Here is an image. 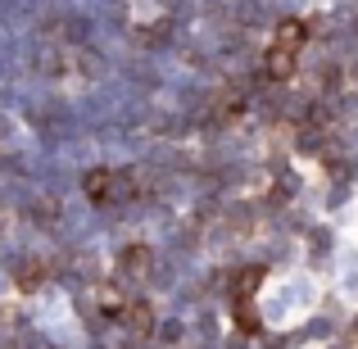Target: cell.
Segmentation results:
<instances>
[{"label":"cell","mask_w":358,"mask_h":349,"mask_svg":"<svg viewBox=\"0 0 358 349\" xmlns=\"http://www.w3.org/2000/svg\"><path fill=\"white\" fill-rule=\"evenodd\" d=\"M304 41H308V27L299 23V18H286V23L277 27V45H286V50H299Z\"/></svg>","instance_id":"1"},{"label":"cell","mask_w":358,"mask_h":349,"mask_svg":"<svg viewBox=\"0 0 358 349\" xmlns=\"http://www.w3.org/2000/svg\"><path fill=\"white\" fill-rule=\"evenodd\" d=\"M268 73L272 78H290V73H295V50H286V45L268 50Z\"/></svg>","instance_id":"2"},{"label":"cell","mask_w":358,"mask_h":349,"mask_svg":"<svg viewBox=\"0 0 358 349\" xmlns=\"http://www.w3.org/2000/svg\"><path fill=\"white\" fill-rule=\"evenodd\" d=\"M145 259H150V254L141 250V245H136V250H127V254H122V263H127V272H141V268H145Z\"/></svg>","instance_id":"5"},{"label":"cell","mask_w":358,"mask_h":349,"mask_svg":"<svg viewBox=\"0 0 358 349\" xmlns=\"http://www.w3.org/2000/svg\"><path fill=\"white\" fill-rule=\"evenodd\" d=\"M259 281H263V272H259V268H250V272H241V281H236V295L245 299V295H250V290H254V286H259Z\"/></svg>","instance_id":"4"},{"label":"cell","mask_w":358,"mask_h":349,"mask_svg":"<svg viewBox=\"0 0 358 349\" xmlns=\"http://www.w3.org/2000/svg\"><path fill=\"white\" fill-rule=\"evenodd\" d=\"M109 182H114V177H109L105 168H100V173H91L87 177V195H91V200H105V195H109Z\"/></svg>","instance_id":"3"}]
</instances>
